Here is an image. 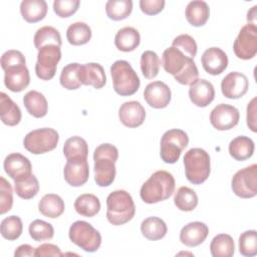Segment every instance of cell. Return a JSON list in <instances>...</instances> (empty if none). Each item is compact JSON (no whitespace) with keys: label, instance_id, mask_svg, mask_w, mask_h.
Returning <instances> with one entry per match:
<instances>
[{"label":"cell","instance_id":"36","mask_svg":"<svg viewBox=\"0 0 257 257\" xmlns=\"http://www.w3.org/2000/svg\"><path fill=\"white\" fill-rule=\"evenodd\" d=\"M66 38L71 45L78 46L86 44L91 38V29L84 22H74L68 26Z\"/></svg>","mask_w":257,"mask_h":257},{"label":"cell","instance_id":"39","mask_svg":"<svg viewBox=\"0 0 257 257\" xmlns=\"http://www.w3.org/2000/svg\"><path fill=\"white\" fill-rule=\"evenodd\" d=\"M133 11L132 0H109L105 4V12L109 19L114 21L123 20Z\"/></svg>","mask_w":257,"mask_h":257},{"label":"cell","instance_id":"28","mask_svg":"<svg viewBox=\"0 0 257 257\" xmlns=\"http://www.w3.org/2000/svg\"><path fill=\"white\" fill-rule=\"evenodd\" d=\"M23 103L26 110L32 116L40 118L46 115L48 103L45 96L36 90H30L23 96Z\"/></svg>","mask_w":257,"mask_h":257},{"label":"cell","instance_id":"12","mask_svg":"<svg viewBox=\"0 0 257 257\" xmlns=\"http://www.w3.org/2000/svg\"><path fill=\"white\" fill-rule=\"evenodd\" d=\"M239 110L227 103H220L215 106L210 113V122L218 131H228L236 126L239 122Z\"/></svg>","mask_w":257,"mask_h":257},{"label":"cell","instance_id":"25","mask_svg":"<svg viewBox=\"0 0 257 257\" xmlns=\"http://www.w3.org/2000/svg\"><path fill=\"white\" fill-rule=\"evenodd\" d=\"M186 19L195 27L206 24L210 16V8L205 1H191L186 7Z\"/></svg>","mask_w":257,"mask_h":257},{"label":"cell","instance_id":"44","mask_svg":"<svg viewBox=\"0 0 257 257\" xmlns=\"http://www.w3.org/2000/svg\"><path fill=\"white\" fill-rule=\"evenodd\" d=\"M239 252L246 257H252L257 254V232L248 230L243 232L238 241Z\"/></svg>","mask_w":257,"mask_h":257},{"label":"cell","instance_id":"14","mask_svg":"<svg viewBox=\"0 0 257 257\" xmlns=\"http://www.w3.org/2000/svg\"><path fill=\"white\" fill-rule=\"evenodd\" d=\"M144 98L153 108H165L171 101L172 92L165 82L157 80L150 82L146 86Z\"/></svg>","mask_w":257,"mask_h":257},{"label":"cell","instance_id":"21","mask_svg":"<svg viewBox=\"0 0 257 257\" xmlns=\"http://www.w3.org/2000/svg\"><path fill=\"white\" fill-rule=\"evenodd\" d=\"M4 72V84L9 90L20 92L29 85L30 74L26 65L10 67Z\"/></svg>","mask_w":257,"mask_h":257},{"label":"cell","instance_id":"37","mask_svg":"<svg viewBox=\"0 0 257 257\" xmlns=\"http://www.w3.org/2000/svg\"><path fill=\"white\" fill-rule=\"evenodd\" d=\"M80 66L81 64L73 62L65 65L62 68L59 81L64 88L68 90H74L79 88L82 85L80 81V75H79Z\"/></svg>","mask_w":257,"mask_h":257},{"label":"cell","instance_id":"19","mask_svg":"<svg viewBox=\"0 0 257 257\" xmlns=\"http://www.w3.org/2000/svg\"><path fill=\"white\" fill-rule=\"evenodd\" d=\"M189 96L191 101L199 106L206 107L215 98V89L213 84L207 79H197L190 85Z\"/></svg>","mask_w":257,"mask_h":257},{"label":"cell","instance_id":"32","mask_svg":"<svg viewBox=\"0 0 257 257\" xmlns=\"http://www.w3.org/2000/svg\"><path fill=\"white\" fill-rule=\"evenodd\" d=\"M63 154L66 160L87 159L88 146L86 141L78 136L67 139L63 146Z\"/></svg>","mask_w":257,"mask_h":257},{"label":"cell","instance_id":"23","mask_svg":"<svg viewBox=\"0 0 257 257\" xmlns=\"http://www.w3.org/2000/svg\"><path fill=\"white\" fill-rule=\"evenodd\" d=\"M188 59L189 57H187L183 52L171 46L163 52L162 65L166 72L175 76L184 69Z\"/></svg>","mask_w":257,"mask_h":257},{"label":"cell","instance_id":"38","mask_svg":"<svg viewBox=\"0 0 257 257\" xmlns=\"http://www.w3.org/2000/svg\"><path fill=\"white\" fill-rule=\"evenodd\" d=\"M174 203L179 210L191 212L198 205V196L193 189L183 186L175 193Z\"/></svg>","mask_w":257,"mask_h":257},{"label":"cell","instance_id":"26","mask_svg":"<svg viewBox=\"0 0 257 257\" xmlns=\"http://www.w3.org/2000/svg\"><path fill=\"white\" fill-rule=\"evenodd\" d=\"M0 116L4 124L14 126L21 120V110L19 106L5 93H0Z\"/></svg>","mask_w":257,"mask_h":257},{"label":"cell","instance_id":"22","mask_svg":"<svg viewBox=\"0 0 257 257\" xmlns=\"http://www.w3.org/2000/svg\"><path fill=\"white\" fill-rule=\"evenodd\" d=\"M80 81L83 85H91L99 89L106 83V76L103 67L99 63L88 62L80 66Z\"/></svg>","mask_w":257,"mask_h":257},{"label":"cell","instance_id":"10","mask_svg":"<svg viewBox=\"0 0 257 257\" xmlns=\"http://www.w3.org/2000/svg\"><path fill=\"white\" fill-rule=\"evenodd\" d=\"M60 58L61 50L60 47L56 45H47L39 49L35 64V73L37 77L42 80H50L53 78Z\"/></svg>","mask_w":257,"mask_h":257},{"label":"cell","instance_id":"18","mask_svg":"<svg viewBox=\"0 0 257 257\" xmlns=\"http://www.w3.org/2000/svg\"><path fill=\"white\" fill-rule=\"evenodd\" d=\"M118 117L121 123L127 127H138L146 118L145 107L137 100L123 102L118 109Z\"/></svg>","mask_w":257,"mask_h":257},{"label":"cell","instance_id":"2","mask_svg":"<svg viewBox=\"0 0 257 257\" xmlns=\"http://www.w3.org/2000/svg\"><path fill=\"white\" fill-rule=\"evenodd\" d=\"M118 158L117 149L110 144L99 145L93 153L94 181L99 187H108L115 178V162Z\"/></svg>","mask_w":257,"mask_h":257},{"label":"cell","instance_id":"29","mask_svg":"<svg viewBox=\"0 0 257 257\" xmlns=\"http://www.w3.org/2000/svg\"><path fill=\"white\" fill-rule=\"evenodd\" d=\"M65 206L63 200L56 194L44 195L38 203L39 212L51 219L58 218L64 212Z\"/></svg>","mask_w":257,"mask_h":257},{"label":"cell","instance_id":"17","mask_svg":"<svg viewBox=\"0 0 257 257\" xmlns=\"http://www.w3.org/2000/svg\"><path fill=\"white\" fill-rule=\"evenodd\" d=\"M204 70L211 75L221 74L228 66V56L219 47L206 49L201 57Z\"/></svg>","mask_w":257,"mask_h":257},{"label":"cell","instance_id":"46","mask_svg":"<svg viewBox=\"0 0 257 257\" xmlns=\"http://www.w3.org/2000/svg\"><path fill=\"white\" fill-rule=\"evenodd\" d=\"M13 205V192L10 183L0 177V214L3 215L11 210Z\"/></svg>","mask_w":257,"mask_h":257},{"label":"cell","instance_id":"53","mask_svg":"<svg viewBox=\"0 0 257 257\" xmlns=\"http://www.w3.org/2000/svg\"><path fill=\"white\" fill-rule=\"evenodd\" d=\"M15 257H31L35 256V248L29 244H22L18 246L14 252Z\"/></svg>","mask_w":257,"mask_h":257},{"label":"cell","instance_id":"51","mask_svg":"<svg viewBox=\"0 0 257 257\" xmlns=\"http://www.w3.org/2000/svg\"><path fill=\"white\" fill-rule=\"evenodd\" d=\"M62 252L60 251L59 247L50 244V243H44L35 248V256L36 257H46V256H53V257H60L62 256Z\"/></svg>","mask_w":257,"mask_h":257},{"label":"cell","instance_id":"50","mask_svg":"<svg viewBox=\"0 0 257 257\" xmlns=\"http://www.w3.org/2000/svg\"><path fill=\"white\" fill-rule=\"evenodd\" d=\"M164 0H141L140 8L147 15L159 14L165 7Z\"/></svg>","mask_w":257,"mask_h":257},{"label":"cell","instance_id":"24","mask_svg":"<svg viewBox=\"0 0 257 257\" xmlns=\"http://www.w3.org/2000/svg\"><path fill=\"white\" fill-rule=\"evenodd\" d=\"M20 13L26 22L36 23L46 16L47 3L44 0H23Z\"/></svg>","mask_w":257,"mask_h":257},{"label":"cell","instance_id":"41","mask_svg":"<svg viewBox=\"0 0 257 257\" xmlns=\"http://www.w3.org/2000/svg\"><path fill=\"white\" fill-rule=\"evenodd\" d=\"M161 60L155 51L147 50L141 56V70L147 79L155 78L160 70Z\"/></svg>","mask_w":257,"mask_h":257},{"label":"cell","instance_id":"43","mask_svg":"<svg viewBox=\"0 0 257 257\" xmlns=\"http://www.w3.org/2000/svg\"><path fill=\"white\" fill-rule=\"evenodd\" d=\"M28 231L30 237L37 242L50 240L53 238L54 235V229L52 225L39 219L34 220L33 222L30 223Z\"/></svg>","mask_w":257,"mask_h":257},{"label":"cell","instance_id":"30","mask_svg":"<svg viewBox=\"0 0 257 257\" xmlns=\"http://www.w3.org/2000/svg\"><path fill=\"white\" fill-rule=\"evenodd\" d=\"M254 149V142L245 136L236 137L229 144V154L236 161H245L251 158Z\"/></svg>","mask_w":257,"mask_h":257},{"label":"cell","instance_id":"45","mask_svg":"<svg viewBox=\"0 0 257 257\" xmlns=\"http://www.w3.org/2000/svg\"><path fill=\"white\" fill-rule=\"evenodd\" d=\"M172 46L179 49L187 57L194 59L197 54V43L189 34L178 35L172 42Z\"/></svg>","mask_w":257,"mask_h":257},{"label":"cell","instance_id":"11","mask_svg":"<svg viewBox=\"0 0 257 257\" xmlns=\"http://www.w3.org/2000/svg\"><path fill=\"white\" fill-rule=\"evenodd\" d=\"M235 55L243 60L253 58L257 53V26L248 23L244 25L233 44Z\"/></svg>","mask_w":257,"mask_h":257},{"label":"cell","instance_id":"34","mask_svg":"<svg viewBox=\"0 0 257 257\" xmlns=\"http://www.w3.org/2000/svg\"><path fill=\"white\" fill-rule=\"evenodd\" d=\"M213 257H232L235 251L233 238L228 234H219L213 238L210 244Z\"/></svg>","mask_w":257,"mask_h":257},{"label":"cell","instance_id":"35","mask_svg":"<svg viewBox=\"0 0 257 257\" xmlns=\"http://www.w3.org/2000/svg\"><path fill=\"white\" fill-rule=\"evenodd\" d=\"M34 46L36 49H41L47 45H56L61 46V36L57 29L52 26H43L40 27L34 35Z\"/></svg>","mask_w":257,"mask_h":257},{"label":"cell","instance_id":"47","mask_svg":"<svg viewBox=\"0 0 257 257\" xmlns=\"http://www.w3.org/2000/svg\"><path fill=\"white\" fill-rule=\"evenodd\" d=\"M175 79L184 85H191L199 78V71L194 59L189 58L184 69L174 76Z\"/></svg>","mask_w":257,"mask_h":257},{"label":"cell","instance_id":"5","mask_svg":"<svg viewBox=\"0 0 257 257\" xmlns=\"http://www.w3.org/2000/svg\"><path fill=\"white\" fill-rule=\"evenodd\" d=\"M110 75L114 91L121 96L135 94L141 81L132 65L125 60H116L110 66Z\"/></svg>","mask_w":257,"mask_h":257},{"label":"cell","instance_id":"52","mask_svg":"<svg viewBox=\"0 0 257 257\" xmlns=\"http://www.w3.org/2000/svg\"><path fill=\"white\" fill-rule=\"evenodd\" d=\"M256 111H257V98L253 97L247 105V116H246L247 125L253 133L257 132V125H256L257 112Z\"/></svg>","mask_w":257,"mask_h":257},{"label":"cell","instance_id":"20","mask_svg":"<svg viewBox=\"0 0 257 257\" xmlns=\"http://www.w3.org/2000/svg\"><path fill=\"white\" fill-rule=\"evenodd\" d=\"M209 234L208 226L203 222H191L185 225L180 232V241L188 247H196L202 244Z\"/></svg>","mask_w":257,"mask_h":257},{"label":"cell","instance_id":"27","mask_svg":"<svg viewBox=\"0 0 257 257\" xmlns=\"http://www.w3.org/2000/svg\"><path fill=\"white\" fill-rule=\"evenodd\" d=\"M141 42V35L139 31L131 26L119 29L114 37V44L116 48L123 52L135 50Z\"/></svg>","mask_w":257,"mask_h":257},{"label":"cell","instance_id":"1","mask_svg":"<svg viewBox=\"0 0 257 257\" xmlns=\"http://www.w3.org/2000/svg\"><path fill=\"white\" fill-rule=\"evenodd\" d=\"M175 179L167 171L155 172L142 186L140 196L147 204H156L169 199L175 191Z\"/></svg>","mask_w":257,"mask_h":257},{"label":"cell","instance_id":"16","mask_svg":"<svg viewBox=\"0 0 257 257\" xmlns=\"http://www.w3.org/2000/svg\"><path fill=\"white\" fill-rule=\"evenodd\" d=\"M4 171L14 181L21 180L31 175L32 166L30 161L21 154L12 153L4 160Z\"/></svg>","mask_w":257,"mask_h":257},{"label":"cell","instance_id":"48","mask_svg":"<svg viewBox=\"0 0 257 257\" xmlns=\"http://www.w3.org/2000/svg\"><path fill=\"white\" fill-rule=\"evenodd\" d=\"M80 5L78 0H55L53 2V11L61 18H67L73 15Z\"/></svg>","mask_w":257,"mask_h":257},{"label":"cell","instance_id":"7","mask_svg":"<svg viewBox=\"0 0 257 257\" xmlns=\"http://www.w3.org/2000/svg\"><path fill=\"white\" fill-rule=\"evenodd\" d=\"M59 141L58 133L51 127H42L28 133L23 141V146L31 154L40 155L53 151Z\"/></svg>","mask_w":257,"mask_h":257},{"label":"cell","instance_id":"13","mask_svg":"<svg viewBox=\"0 0 257 257\" xmlns=\"http://www.w3.org/2000/svg\"><path fill=\"white\" fill-rule=\"evenodd\" d=\"M249 88V80L244 73L233 71L228 73L221 82V90L225 97L237 99L246 94Z\"/></svg>","mask_w":257,"mask_h":257},{"label":"cell","instance_id":"33","mask_svg":"<svg viewBox=\"0 0 257 257\" xmlns=\"http://www.w3.org/2000/svg\"><path fill=\"white\" fill-rule=\"evenodd\" d=\"M75 211L83 217H93L100 210L99 199L92 194H82L74 201Z\"/></svg>","mask_w":257,"mask_h":257},{"label":"cell","instance_id":"42","mask_svg":"<svg viewBox=\"0 0 257 257\" xmlns=\"http://www.w3.org/2000/svg\"><path fill=\"white\" fill-rule=\"evenodd\" d=\"M23 231V225L20 217L12 215L2 220L0 232L3 238L13 241L20 237Z\"/></svg>","mask_w":257,"mask_h":257},{"label":"cell","instance_id":"4","mask_svg":"<svg viewBox=\"0 0 257 257\" xmlns=\"http://www.w3.org/2000/svg\"><path fill=\"white\" fill-rule=\"evenodd\" d=\"M184 166L187 180L194 185H200L210 175V156L201 148L190 149L184 156Z\"/></svg>","mask_w":257,"mask_h":257},{"label":"cell","instance_id":"6","mask_svg":"<svg viewBox=\"0 0 257 257\" xmlns=\"http://www.w3.org/2000/svg\"><path fill=\"white\" fill-rule=\"evenodd\" d=\"M68 236L72 243L89 253L97 251L101 244L100 233L85 221L79 220L72 223L68 231Z\"/></svg>","mask_w":257,"mask_h":257},{"label":"cell","instance_id":"31","mask_svg":"<svg viewBox=\"0 0 257 257\" xmlns=\"http://www.w3.org/2000/svg\"><path fill=\"white\" fill-rule=\"evenodd\" d=\"M141 232L148 240L156 241L164 238L168 232V227L164 220L159 217H149L141 224Z\"/></svg>","mask_w":257,"mask_h":257},{"label":"cell","instance_id":"54","mask_svg":"<svg viewBox=\"0 0 257 257\" xmlns=\"http://www.w3.org/2000/svg\"><path fill=\"white\" fill-rule=\"evenodd\" d=\"M256 9H257V6H253L251 8V10L248 11L247 13V20H248V23H252V24H255V16H256Z\"/></svg>","mask_w":257,"mask_h":257},{"label":"cell","instance_id":"8","mask_svg":"<svg viewBox=\"0 0 257 257\" xmlns=\"http://www.w3.org/2000/svg\"><path fill=\"white\" fill-rule=\"evenodd\" d=\"M189 137L179 128L167 131L161 139V158L166 164H175L181 156L182 151L187 148Z\"/></svg>","mask_w":257,"mask_h":257},{"label":"cell","instance_id":"3","mask_svg":"<svg viewBox=\"0 0 257 257\" xmlns=\"http://www.w3.org/2000/svg\"><path fill=\"white\" fill-rule=\"evenodd\" d=\"M136 213V206L132 196L124 190L111 192L106 198L107 221L119 226L131 221Z\"/></svg>","mask_w":257,"mask_h":257},{"label":"cell","instance_id":"9","mask_svg":"<svg viewBox=\"0 0 257 257\" xmlns=\"http://www.w3.org/2000/svg\"><path fill=\"white\" fill-rule=\"evenodd\" d=\"M234 194L243 199H250L257 194V165L252 164L239 170L232 178Z\"/></svg>","mask_w":257,"mask_h":257},{"label":"cell","instance_id":"49","mask_svg":"<svg viewBox=\"0 0 257 257\" xmlns=\"http://www.w3.org/2000/svg\"><path fill=\"white\" fill-rule=\"evenodd\" d=\"M25 63H26L25 57L19 50L10 49L4 52L1 56V67L3 70H6L14 66L25 65Z\"/></svg>","mask_w":257,"mask_h":257},{"label":"cell","instance_id":"15","mask_svg":"<svg viewBox=\"0 0 257 257\" xmlns=\"http://www.w3.org/2000/svg\"><path fill=\"white\" fill-rule=\"evenodd\" d=\"M64 180L71 187H80L84 185L89 176L87 159L67 160L63 169Z\"/></svg>","mask_w":257,"mask_h":257},{"label":"cell","instance_id":"40","mask_svg":"<svg viewBox=\"0 0 257 257\" xmlns=\"http://www.w3.org/2000/svg\"><path fill=\"white\" fill-rule=\"evenodd\" d=\"M14 190L18 197L24 200L34 198L39 191V183L37 178L31 174L26 178L14 181Z\"/></svg>","mask_w":257,"mask_h":257}]
</instances>
